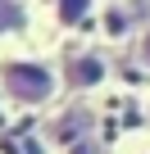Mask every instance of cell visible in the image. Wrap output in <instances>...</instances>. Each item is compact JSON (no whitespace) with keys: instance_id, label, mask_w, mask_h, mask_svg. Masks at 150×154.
Returning <instances> with one entry per match:
<instances>
[{"instance_id":"2","label":"cell","mask_w":150,"mask_h":154,"mask_svg":"<svg viewBox=\"0 0 150 154\" xmlns=\"http://www.w3.org/2000/svg\"><path fill=\"white\" fill-rule=\"evenodd\" d=\"M91 136V113L87 109H68V113H59L55 122H50V140L55 145H78V140H87Z\"/></svg>"},{"instance_id":"8","label":"cell","mask_w":150,"mask_h":154,"mask_svg":"<svg viewBox=\"0 0 150 154\" xmlns=\"http://www.w3.org/2000/svg\"><path fill=\"white\" fill-rule=\"evenodd\" d=\"M136 63H141V68H150V32H145V36H141V45H136Z\"/></svg>"},{"instance_id":"1","label":"cell","mask_w":150,"mask_h":154,"mask_svg":"<svg viewBox=\"0 0 150 154\" xmlns=\"http://www.w3.org/2000/svg\"><path fill=\"white\" fill-rule=\"evenodd\" d=\"M0 86L18 104H46L55 95V72L46 63H27V59H9L0 63Z\"/></svg>"},{"instance_id":"7","label":"cell","mask_w":150,"mask_h":154,"mask_svg":"<svg viewBox=\"0 0 150 154\" xmlns=\"http://www.w3.org/2000/svg\"><path fill=\"white\" fill-rule=\"evenodd\" d=\"M68 154H105V149L96 145V136H87V140H78V145H73Z\"/></svg>"},{"instance_id":"3","label":"cell","mask_w":150,"mask_h":154,"mask_svg":"<svg viewBox=\"0 0 150 154\" xmlns=\"http://www.w3.org/2000/svg\"><path fill=\"white\" fill-rule=\"evenodd\" d=\"M64 77H68V86H96L105 77V59L91 50H78V54L64 59Z\"/></svg>"},{"instance_id":"5","label":"cell","mask_w":150,"mask_h":154,"mask_svg":"<svg viewBox=\"0 0 150 154\" xmlns=\"http://www.w3.org/2000/svg\"><path fill=\"white\" fill-rule=\"evenodd\" d=\"M14 27H23V9L14 0H0V32H14Z\"/></svg>"},{"instance_id":"4","label":"cell","mask_w":150,"mask_h":154,"mask_svg":"<svg viewBox=\"0 0 150 154\" xmlns=\"http://www.w3.org/2000/svg\"><path fill=\"white\" fill-rule=\"evenodd\" d=\"M87 9H91V0H59V18L64 23H82Z\"/></svg>"},{"instance_id":"6","label":"cell","mask_w":150,"mask_h":154,"mask_svg":"<svg viewBox=\"0 0 150 154\" xmlns=\"http://www.w3.org/2000/svg\"><path fill=\"white\" fill-rule=\"evenodd\" d=\"M127 23H132V18H127L123 9H109V18H105V27H109L114 36H123V32H127Z\"/></svg>"}]
</instances>
